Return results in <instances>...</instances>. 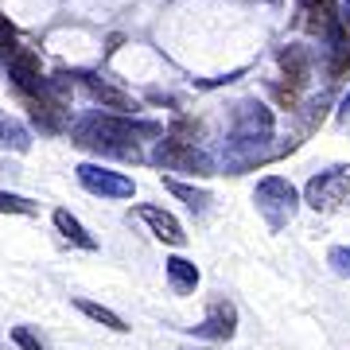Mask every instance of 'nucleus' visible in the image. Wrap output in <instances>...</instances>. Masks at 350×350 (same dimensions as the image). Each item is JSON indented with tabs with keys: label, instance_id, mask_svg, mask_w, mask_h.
I'll use <instances>...</instances> for the list:
<instances>
[{
	"label": "nucleus",
	"instance_id": "obj_7",
	"mask_svg": "<svg viewBox=\"0 0 350 350\" xmlns=\"http://www.w3.org/2000/svg\"><path fill=\"white\" fill-rule=\"evenodd\" d=\"M304 16H308V27L319 31V36H327L331 43L347 36V24H342V16H338L335 0H304Z\"/></svg>",
	"mask_w": 350,
	"mask_h": 350
},
{
	"label": "nucleus",
	"instance_id": "obj_6",
	"mask_svg": "<svg viewBox=\"0 0 350 350\" xmlns=\"http://www.w3.org/2000/svg\"><path fill=\"white\" fill-rule=\"evenodd\" d=\"M78 183L90 191V195H105V199H133V179L121 172H101L94 163H82L78 167Z\"/></svg>",
	"mask_w": 350,
	"mask_h": 350
},
{
	"label": "nucleus",
	"instance_id": "obj_22",
	"mask_svg": "<svg viewBox=\"0 0 350 350\" xmlns=\"http://www.w3.org/2000/svg\"><path fill=\"white\" fill-rule=\"evenodd\" d=\"M183 350H191V347H183Z\"/></svg>",
	"mask_w": 350,
	"mask_h": 350
},
{
	"label": "nucleus",
	"instance_id": "obj_19",
	"mask_svg": "<svg viewBox=\"0 0 350 350\" xmlns=\"http://www.w3.org/2000/svg\"><path fill=\"white\" fill-rule=\"evenodd\" d=\"M327 261H331V269H335L338 276H350V250H342V245H335V250L327 253Z\"/></svg>",
	"mask_w": 350,
	"mask_h": 350
},
{
	"label": "nucleus",
	"instance_id": "obj_8",
	"mask_svg": "<svg viewBox=\"0 0 350 350\" xmlns=\"http://www.w3.org/2000/svg\"><path fill=\"white\" fill-rule=\"evenodd\" d=\"M133 214L148 222V230L163 241V245H187V234H183V226H179L175 214L160 211V206H148V202H144V206H133Z\"/></svg>",
	"mask_w": 350,
	"mask_h": 350
},
{
	"label": "nucleus",
	"instance_id": "obj_14",
	"mask_svg": "<svg viewBox=\"0 0 350 350\" xmlns=\"http://www.w3.org/2000/svg\"><path fill=\"white\" fill-rule=\"evenodd\" d=\"M163 187L172 191V195H179L191 211H206V202H211V195H206V191H195V187H187V183H179V179H163Z\"/></svg>",
	"mask_w": 350,
	"mask_h": 350
},
{
	"label": "nucleus",
	"instance_id": "obj_17",
	"mask_svg": "<svg viewBox=\"0 0 350 350\" xmlns=\"http://www.w3.org/2000/svg\"><path fill=\"white\" fill-rule=\"evenodd\" d=\"M167 137H175V140H187V144H195L199 140V125L191 121V117H175V125H172V133Z\"/></svg>",
	"mask_w": 350,
	"mask_h": 350
},
{
	"label": "nucleus",
	"instance_id": "obj_11",
	"mask_svg": "<svg viewBox=\"0 0 350 350\" xmlns=\"http://www.w3.org/2000/svg\"><path fill=\"white\" fill-rule=\"evenodd\" d=\"M55 226H59V234H63L70 245H78V250H98V238H94L70 211H63V206L55 211Z\"/></svg>",
	"mask_w": 350,
	"mask_h": 350
},
{
	"label": "nucleus",
	"instance_id": "obj_2",
	"mask_svg": "<svg viewBox=\"0 0 350 350\" xmlns=\"http://www.w3.org/2000/svg\"><path fill=\"white\" fill-rule=\"evenodd\" d=\"M253 202H257L261 218L269 222V230H280L284 222H292V214H296V206H300V195H296V187H292L288 179L269 175V179H261V183H257Z\"/></svg>",
	"mask_w": 350,
	"mask_h": 350
},
{
	"label": "nucleus",
	"instance_id": "obj_16",
	"mask_svg": "<svg viewBox=\"0 0 350 350\" xmlns=\"http://www.w3.org/2000/svg\"><path fill=\"white\" fill-rule=\"evenodd\" d=\"M12 342L20 350H47V342H43L31 327H12Z\"/></svg>",
	"mask_w": 350,
	"mask_h": 350
},
{
	"label": "nucleus",
	"instance_id": "obj_9",
	"mask_svg": "<svg viewBox=\"0 0 350 350\" xmlns=\"http://www.w3.org/2000/svg\"><path fill=\"white\" fill-rule=\"evenodd\" d=\"M280 70H284L288 86H296V90L308 86V78H312V55H308V47H284L280 51Z\"/></svg>",
	"mask_w": 350,
	"mask_h": 350
},
{
	"label": "nucleus",
	"instance_id": "obj_18",
	"mask_svg": "<svg viewBox=\"0 0 350 350\" xmlns=\"http://www.w3.org/2000/svg\"><path fill=\"white\" fill-rule=\"evenodd\" d=\"M16 47H20V39H16L12 24H8V16H0V55L8 59V55H12Z\"/></svg>",
	"mask_w": 350,
	"mask_h": 350
},
{
	"label": "nucleus",
	"instance_id": "obj_13",
	"mask_svg": "<svg viewBox=\"0 0 350 350\" xmlns=\"http://www.w3.org/2000/svg\"><path fill=\"white\" fill-rule=\"evenodd\" d=\"M86 86H90V94H94L101 105H109V109H117V113H129V109H133L129 94H121V90L105 86V82H98V78H86Z\"/></svg>",
	"mask_w": 350,
	"mask_h": 350
},
{
	"label": "nucleus",
	"instance_id": "obj_4",
	"mask_svg": "<svg viewBox=\"0 0 350 350\" xmlns=\"http://www.w3.org/2000/svg\"><path fill=\"white\" fill-rule=\"evenodd\" d=\"M152 160L160 163L163 172H187V175H214V160L206 156V152H199L195 144H187V140H160L156 144V156Z\"/></svg>",
	"mask_w": 350,
	"mask_h": 350
},
{
	"label": "nucleus",
	"instance_id": "obj_5",
	"mask_svg": "<svg viewBox=\"0 0 350 350\" xmlns=\"http://www.w3.org/2000/svg\"><path fill=\"white\" fill-rule=\"evenodd\" d=\"M191 331H195V338L230 342V338L238 335V308L226 300V296H218V300H211V308H206V319H202L199 327H191Z\"/></svg>",
	"mask_w": 350,
	"mask_h": 350
},
{
	"label": "nucleus",
	"instance_id": "obj_15",
	"mask_svg": "<svg viewBox=\"0 0 350 350\" xmlns=\"http://www.w3.org/2000/svg\"><path fill=\"white\" fill-rule=\"evenodd\" d=\"M0 214H36V202L12 191H0Z\"/></svg>",
	"mask_w": 350,
	"mask_h": 350
},
{
	"label": "nucleus",
	"instance_id": "obj_1",
	"mask_svg": "<svg viewBox=\"0 0 350 350\" xmlns=\"http://www.w3.org/2000/svg\"><path fill=\"white\" fill-rule=\"evenodd\" d=\"M160 125H133V121H117V117H90L86 125L75 133V144L82 148H98L117 160H140L137 137H156Z\"/></svg>",
	"mask_w": 350,
	"mask_h": 350
},
{
	"label": "nucleus",
	"instance_id": "obj_21",
	"mask_svg": "<svg viewBox=\"0 0 350 350\" xmlns=\"http://www.w3.org/2000/svg\"><path fill=\"white\" fill-rule=\"evenodd\" d=\"M347 105H350V98H347Z\"/></svg>",
	"mask_w": 350,
	"mask_h": 350
},
{
	"label": "nucleus",
	"instance_id": "obj_12",
	"mask_svg": "<svg viewBox=\"0 0 350 350\" xmlns=\"http://www.w3.org/2000/svg\"><path fill=\"white\" fill-rule=\"evenodd\" d=\"M75 308L82 315H90L94 323H101V327H109V331H117V335H125L129 331V323L121 319L117 312H109V308H101V304H94V300H75Z\"/></svg>",
	"mask_w": 350,
	"mask_h": 350
},
{
	"label": "nucleus",
	"instance_id": "obj_10",
	"mask_svg": "<svg viewBox=\"0 0 350 350\" xmlns=\"http://www.w3.org/2000/svg\"><path fill=\"white\" fill-rule=\"evenodd\" d=\"M163 273H167V284H172L175 296H191L199 288V269L187 257H167L163 261Z\"/></svg>",
	"mask_w": 350,
	"mask_h": 350
},
{
	"label": "nucleus",
	"instance_id": "obj_3",
	"mask_svg": "<svg viewBox=\"0 0 350 350\" xmlns=\"http://www.w3.org/2000/svg\"><path fill=\"white\" fill-rule=\"evenodd\" d=\"M304 202L319 214H331L342 202H350V167H327V172L312 175L304 187Z\"/></svg>",
	"mask_w": 350,
	"mask_h": 350
},
{
	"label": "nucleus",
	"instance_id": "obj_20",
	"mask_svg": "<svg viewBox=\"0 0 350 350\" xmlns=\"http://www.w3.org/2000/svg\"><path fill=\"white\" fill-rule=\"evenodd\" d=\"M342 24L350 27V0H347V4H342Z\"/></svg>",
	"mask_w": 350,
	"mask_h": 350
}]
</instances>
